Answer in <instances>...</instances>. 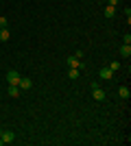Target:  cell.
Wrapping results in <instances>:
<instances>
[{
	"instance_id": "cell-13",
	"label": "cell",
	"mask_w": 131,
	"mask_h": 146,
	"mask_svg": "<svg viewBox=\"0 0 131 146\" xmlns=\"http://www.w3.org/2000/svg\"><path fill=\"white\" fill-rule=\"evenodd\" d=\"M7 24H9V20H7V18H0V29H7Z\"/></svg>"
},
{
	"instance_id": "cell-9",
	"label": "cell",
	"mask_w": 131,
	"mask_h": 146,
	"mask_svg": "<svg viewBox=\"0 0 131 146\" xmlns=\"http://www.w3.org/2000/svg\"><path fill=\"white\" fill-rule=\"evenodd\" d=\"M9 96H11V98H18L20 96V87L18 85H9Z\"/></svg>"
},
{
	"instance_id": "cell-7",
	"label": "cell",
	"mask_w": 131,
	"mask_h": 146,
	"mask_svg": "<svg viewBox=\"0 0 131 146\" xmlns=\"http://www.w3.org/2000/svg\"><path fill=\"white\" fill-rule=\"evenodd\" d=\"M118 52H120V57H125V59H129V57H131V46H129V44H122Z\"/></svg>"
},
{
	"instance_id": "cell-3",
	"label": "cell",
	"mask_w": 131,
	"mask_h": 146,
	"mask_svg": "<svg viewBox=\"0 0 131 146\" xmlns=\"http://www.w3.org/2000/svg\"><path fill=\"white\" fill-rule=\"evenodd\" d=\"M68 66H70V68H79V70H83V68H85V63H83L81 59H76L74 55H70V57H68Z\"/></svg>"
},
{
	"instance_id": "cell-8",
	"label": "cell",
	"mask_w": 131,
	"mask_h": 146,
	"mask_svg": "<svg viewBox=\"0 0 131 146\" xmlns=\"http://www.w3.org/2000/svg\"><path fill=\"white\" fill-rule=\"evenodd\" d=\"M118 96L122 98V100H129V96H131L129 87H118Z\"/></svg>"
},
{
	"instance_id": "cell-2",
	"label": "cell",
	"mask_w": 131,
	"mask_h": 146,
	"mask_svg": "<svg viewBox=\"0 0 131 146\" xmlns=\"http://www.w3.org/2000/svg\"><path fill=\"white\" fill-rule=\"evenodd\" d=\"M7 83H9V85H18L20 83V72L18 70H9V72H7Z\"/></svg>"
},
{
	"instance_id": "cell-15",
	"label": "cell",
	"mask_w": 131,
	"mask_h": 146,
	"mask_svg": "<svg viewBox=\"0 0 131 146\" xmlns=\"http://www.w3.org/2000/svg\"><path fill=\"white\" fill-rule=\"evenodd\" d=\"M109 68H112V70H118L120 63H118V61H112V66H109Z\"/></svg>"
},
{
	"instance_id": "cell-16",
	"label": "cell",
	"mask_w": 131,
	"mask_h": 146,
	"mask_svg": "<svg viewBox=\"0 0 131 146\" xmlns=\"http://www.w3.org/2000/svg\"><path fill=\"white\" fill-rule=\"evenodd\" d=\"M118 2H120V0H109V5H112V7H116Z\"/></svg>"
},
{
	"instance_id": "cell-1",
	"label": "cell",
	"mask_w": 131,
	"mask_h": 146,
	"mask_svg": "<svg viewBox=\"0 0 131 146\" xmlns=\"http://www.w3.org/2000/svg\"><path fill=\"white\" fill-rule=\"evenodd\" d=\"M92 96H94V100H105L107 98V94H105V90H100L98 87V83H92Z\"/></svg>"
},
{
	"instance_id": "cell-4",
	"label": "cell",
	"mask_w": 131,
	"mask_h": 146,
	"mask_svg": "<svg viewBox=\"0 0 131 146\" xmlns=\"http://www.w3.org/2000/svg\"><path fill=\"white\" fill-rule=\"evenodd\" d=\"M0 140H2V144H11V142L15 140V133L7 129V131H2V135H0Z\"/></svg>"
},
{
	"instance_id": "cell-11",
	"label": "cell",
	"mask_w": 131,
	"mask_h": 146,
	"mask_svg": "<svg viewBox=\"0 0 131 146\" xmlns=\"http://www.w3.org/2000/svg\"><path fill=\"white\" fill-rule=\"evenodd\" d=\"M105 15H107V18H114V15H116V7L107 5V7H105Z\"/></svg>"
},
{
	"instance_id": "cell-6",
	"label": "cell",
	"mask_w": 131,
	"mask_h": 146,
	"mask_svg": "<svg viewBox=\"0 0 131 146\" xmlns=\"http://www.w3.org/2000/svg\"><path fill=\"white\" fill-rule=\"evenodd\" d=\"M98 76H100L103 81H109V79L114 76V70H112V68H103V70L98 72Z\"/></svg>"
},
{
	"instance_id": "cell-14",
	"label": "cell",
	"mask_w": 131,
	"mask_h": 146,
	"mask_svg": "<svg viewBox=\"0 0 131 146\" xmlns=\"http://www.w3.org/2000/svg\"><path fill=\"white\" fill-rule=\"evenodd\" d=\"M122 44H129V46H131V35H125V37H122Z\"/></svg>"
},
{
	"instance_id": "cell-17",
	"label": "cell",
	"mask_w": 131,
	"mask_h": 146,
	"mask_svg": "<svg viewBox=\"0 0 131 146\" xmlns=\"http://www.w3.org/2000/svg\"><path fill=\"white\" fill-rule=\"evenodd\" d=\"M0 135H2V129H0Z\"/></svg>"
},
{
	"instance_id": "cell-12",
	"label": "cell",
	"mask_w": 131,
	"mask_h": 146,
	"mask_svg": "<svg viewBox=\"0 0 131 146\" xmlns=\"http://www.w3.org/2000/svg\"><path fill=\"white\" fill-rule=\"evenodd\" d=\"M79 74H81V72H79V68H70L68 76H70V79H72V81H74V79H79Z\"/></svg>"
},
{
	"instance_id": "cell-5",
	"label": "cell",
	"mask_w": 131,
	"mask_h": 146,
	"mask_svg": "<svg viewBox=\"0 0 131 146\" xmlns=\"http://www.w3.org/2000/svg\"><path fill=\"white\" fill-rule=\"evenodd\" d=\"M18 87H22V90H31V87H33V81L29 79V76H20Z\"/></svg>"
},
{
	"instance_id": "cell-10",
	"label": "cell",
	"mask_w": 131,
	"mask_h": 146,
	"mask_svg": "<svg viewBox=\"0 0 131 146\" xmlns=\"http://www.w3.org/2000/svg\"><path fill=\"white\" fill-rule=\"evenodd\" d=\"M9 37H11V33L7 29H0V42H9Z\"/></svg>"
}]
</instances>
